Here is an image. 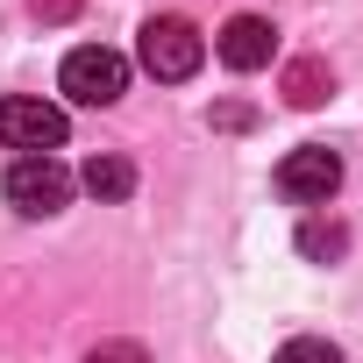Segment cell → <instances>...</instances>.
<instances>
[{"mask_svg":"<svg viewBox=\"0 0 363 363\" xmlns=\"http://www.w3.org/2000/svg\"><path fill=\"white\" fill-rule=\"evenodd\" d=\"M135 57H143V72H150V79L178 86V79H193V72L207 65V36H200L186 15H150V22H143Z\"/></svg>","mask_w":363,"mask_h":363,"instance_id":"cell-1","label":"cell"},{"mask_svg":"<svg viewBox=\"0 0 363 363\" xmlns=\"http://www.w3.org/2000/svg\"><path fill=\"white\" fill-rule=\"evenodd\" d=\"M72 193H79V171H65L57 157H15V171H8V207L29 214V221L65 214Z\"/></svg>","mask_w":363,"mask_h":363,"instance_id":"cell-2","label":"cell"},{"mask_svg":"<svg viewBox=\"0 0 363 363\" xmlns=\"http://www.w3.org/2000/svg\"><path fill=\"white\" fill-rule=\"evenodd\" d=\"M57 86H65L79 107H114V100L128 93V57H121V50H107V43H79V50L65 57Z\"/></svg>","mask_w":363,"mask_h":363,"instance_id":"cell-3","label":"cell"},{"mask_svg":"<svg viewBox=\"0 0 363 363\" xmlns=\"http://www.w3.org/2000/svg\"><path fill=\"white\" fill-rule=\"evenodd\" d=\"M65 107L36 100V93H15V100H0V143L22 150V157H57L65 150Z\"/></svg>","mask_w":363,"mask_h":363,"instance_id":"cell-4","label":"cell"},{"mask_svg":"<svg viewBox=\"0 0 363 363\" xmlns=\"http://www.w3.org/2000/svg\"><path fill=\"white\" fill-rule=\"evenodd\" d=\"M335 186H342V157H335L328 143H306V150H292V157L278 164V193L299 200V207H328Z\"/></svg>","mask_w":363,"mask_h":363,"instance_id":"cell-5","label":"cell"},{"mask_svg":"<svg viewBox=\"0 0 363 363\" xmlns=\"http://www.w3.org/2000/svg\"><path fill=\"white\" fill-rule=\"evenodd\" d=\"M214 57H221L228 72H264V65L278 57V29H271L264 15H235V22L214 36Z\"/></svg>","mask_w":363,"mask_h":363,"instance_id":"cell-6","label":"cell"},{"mask_svg":"<svg viewBox=\"0 0 363 363\" xmlns=\"http://www.w3.org/2000/svg\"><path fill=\"white\" fill-rule=\"evenodd\" d=\"M79 186H86L93 200H128V193H135V164H128V157H86Z\"/></svg>","mask_w":363,"mask_h":363,"instance_id":"cell-7","label":"cell"},{"mask_svg":"<svg viewBox=\"0 0 363 363\" xmlns=\"http://www.w3.org/2000/svg\"><path fill=\"white\" fill-rule=\"evenodd\" d=\"M328 86H335V79H328L320 65H292V79H285L292 107H320V100H328Z\"/></svg>","mask_w":363,"mask_h":363,"instance_id":"cell-8","label":"cell"},{"mask_svg":"<svg viewBox=\"0 0 363 363\" xmlns=\"http://www.w3.org/2000/svg\"><path fill=\"white\" fill-rule=\"evenodd\" d=\"M271 363H342V349H335V342H320V335H292Z\"/></svg>","mask_w":363,"mask_h":363,"instance_id":"cell-9","label":"cell"},{"mask_svg":"<svg viewBox=\"0 0 363 363\" xmlns=\"http://www.w3.org/2000/svg\"><path fill=\"white\" fill-rule=\"evenodd\" d=\"M299 250H306V257H342L349 235H342L335 221H306V228H299Z\"/></svg>","mask_w":363,"mask_h":363,"instance_id":"cell-10","label":"cell"},{"mask_svg":"<svg viewBox=\"0 0 363 363\" xmlns=\"http://www.w3.org/2000/svg\"><path fill=\"white\" fill-rule=\"evenodd\" d=\"M86 363H150V356H143V342H100Z\"/></svg>","mask_w":363,"mask_h":363,"instance_id":"cell-11","label":"cell"}]
</instances>
